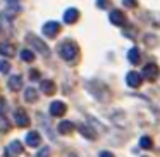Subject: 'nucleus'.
Masks as SVG:
<instances>
[{"label":"nucleus","mask_w":160,"mask_h":157,"mask_svg":"<svg viewBox=\"0 0 160 157\" xmlns=\"http://www.w3.org/2000/svg\"><path fill=\"white\" fill-rule=\"evenodd\" d=\"M128 60L131 64H138L139 62V49L138 47H132L128 50Z\"/></svg>","instance_id":"nucleus-16"},{"label":"nucleus","mask_w":160,"mask_h":157,"mask_svg":"<svg viewBox=\"0 0 160 157\" xmlns=\"http://www.w3.org/2000/svg\"><path fill=\"white\" fill-rule=\"evenodd\" d=\"M26 143L29 147H40L42 145V136H40L38 131H29L26 135Z\"/></svg>","instance_id":"nucleus-10"},{"label":"nucleus","mask_w":160,"mask_h":157,"mask_svg":"<svg viewBox=\"0 0 160 157\" xmlns=\"http://www.w3.org/2000/svg\"><path fill=\"white\" fill-rule=\"evenodd\" d=\"M122 4L129 9H134L136 5H138V0H122Z\"/></svg>","instance_id":"nucleus-24"},{"label":"nucleus","mask_w":160,"mask_h":157,"mask_svg":"<svg viewBox=\"0 0 160 157\" xmlns=\"http://www.w3.org/2000/svg\"><path fill=\"white\" fill-rule=\"evenodd\" d=\"M79 131L83 133V136H86V138H90V140H95V138H97L95 131H93V129H90L86 124H79Z\"/></svg>","instance_id":"nucleus-18"},{"label":"nucleus","mask_w":160,"mask_h":157,"mask_svg":"<svg viewBox=\"0 0 160 157\" xmlns=\"http://www.w3.org/2000/svg\"><path fill=\"white\" fill-rule=\"evenodd\" d=\"M72 131H74V124L71 121L64 119V121L59 123V133H62V135H71Z\"/></svg>","instance_id":"nucleus-14"},{"label":"nucleus","mask_w":160,"mask_h":157,"mask_svg":"<svg viewBox=\"0 0 160 157\" xmlns=\"http://www.w3.org/2000/svg\"><path fill=\"white\" fill-rule=\"evenodd\" d=\"M29 76H31V80H38V78H40V74H38V71H35V69H33V71H29Z\"/></svg>","instance_id":"nucleus-26"},{"label":"nucleus","mask_w":160,"mask_h":157,"mask_svg":"<svg viewBox=\"0 0 160 157\" xmlns=\"http://www.w3.org/2000/svg\"><path fill=\"white\" fill-rule=\"evenodd\" d=\"M42 31H43V35H45V36L53 38V36L60 31V24H59V23H55V21H48V23H45V24H43Z\"/></svg>","instance_id":"nucleus-5"},{"label":"nucleus","mask_w":160,"mask_h":157,"mask_svg":"<svg viewBox=\"0 0 160 157\" xmlns=\"http://www.w3.org/2000/svg\"><path fill=\"white\" fill-rule=\"evenodd\" d=\"M40 88H42L47 95H53L57 92V86H55V83H53L52 80H43L42 83H40Z\"/></svg>","instance_id":"nucleus-12"},{"label":"nucleus","mask_w":160,"mask_h":157,"mask_svg":"<svg viewBox=\"0 0 160 157\" xmlns=\"http://www.w3.org/2000/svg\"><path fill=\"white\" fill-rule=\"evenodd\" d=\"M0 116H5V100L0 98Z\"/></svg>","instance_id":"nucleus-25"},{"label":"nucleus","mask_w":160,"mask_h":157,"mask_svg":"<svg viewBox=\"0 0 160 157\" xmlns=\"http://www.w3.org/2000/svg\"><path fill=\"white\" fill-rule=\"evenodd\" d=\"M9 71H11V62H7V60H0V73L7 74Z\"/></svg>","instance_id":"nucleus-21"},{"label":"nucleus","mask_w":160,"mask_h":157,"mask_svg":"<svg viewBox=\"0 0 160 157\" xmlns=\"http://www.w3.org/2000/svg\"><path fill=\"white\" fill-rule=\"evenodd\" d=\"M139 147H141V149H145V150H150L153 147L152 138H150V136H141V140H139Z\"/></svg>","instance_id":"nucleus-19"},{"label":"nucleus","mask_w":160,"mask_h":157,"mask_svg":"<svg viewBox=\"0 0 160 157\" xmlns=\"http://www.w3.org/2000/svg\"><path fill=\"white\" fill-rule=\"evenodd\" d=\"M126 83H128V86H131V88H138L139 85H141V74L136 73V71L128 73V76H126Z\"/></svg>","instance_id":"nucleus-9"},{"label":"nucleus","mask_w":160,"mask_h":157,"mask_svg":"<svg viewBox=\"0 0 160 157\" xmlns=\"http://www.w3.org/2000/svg\"><path fill=\"white\" fill-rule=\"evenodd\" d=\"M141 74H143V78H146V80L153 81V80H157V78H158L160 69H158V66H157L155 62H150V64H146V66L143 67Z\"/></svg>","instance_id":"nucleus-3"},{"label":"nucleus","mask_w":160,"mask_h":157,"mask_svg":"<svg viewBox=\"0 0 160 157\" xmlns=\"http://www.w3.org/2000/svg\"><path fill=\"white\" fill-rule=\"evenodd\" d=\"M0 54L5 57H14L16 55V47L12 43H2L0 45Z\"/></svg>","instance_id":"nucleus-15"},{"label":"nucleus","mask_w":160,"mask_h":157,"mask_svg":"<svg viewBox=\"0 0 160 157\" xmlns=\"http://www.w3.org/2000/svg\"><path fill=\"white\" fill-rule=\"evenodd\" d=\"M97 5L100 9H108L110 7V0H97Z\"/></svg>","instance_id":"nucleus-22"},{"label":"nucleus","mask_w":160,"mask_h":157,"mask_svg":"<svg viewBox=\"0 0 160 157\" xmlns=\"http://www.w3.org/2000/svg\"><path fill=\"white\" fill-rule=\"evenodd\" d=\"M21 59L24 60V62H33V60H35V54H33L31 50H21Z\"/></svg>","instance_id":"nucleus-20"},{"label":"nucleus","mask_w":160,"mask_h":157,"mask_svg":"<svg viewBox=\"0 0 160 157\" xmlns=\"http://www.w3.org/2000/svg\"><path fill=\"white\" fill-rule=\"evenodd\" d=\"M78 52H79V49H78V45L74 42H64L62 45L59 47L60 57H62L64 60H69V62L78 57Z\"/></svg>","instance_id":"nucleus-1"},{"label":"nucleus","mask_w":160,"mask_h":157,"mask_svg":"<svg viewBox=\"0 0 160 157\" xmlns=\"http://www.w3.org/2000/svg\"><path fill=\"white\" fill-rule=\"evenodd\" d=\"M28 40L29 43H31V47L35 50H38L40 54H42V55H45V57H48L50 55V50H48V47L45 45V42H42V40L38 38V36H35V35H28Z\"/></svg>","instance_id":"nucleus-2"},{"label":"nucleus","mask_w":160,"mask_h":157,"mask_svg":"<svg viewBox=\"0 0 160 157\" xmlns=\"http://www.w3.org/2000/svg\"><path fill=\"white\" fill-rule=\"evenodd\" d=\"M110 23L112 24H115V26H124L126 24V16H124V12H121V11H117V9H114V11L110 12Z\"/></svg>","instance_id":"nucleus-8"},{"label":"nucleus","mask_w":160,"mask_h":157,"mask_svg":"<svg viewBox=\"0 0 160 157\" xmlns=\"http://www.w3.org/2000/svg\"><path fill=\"white\" fill-rule=\"evenodd\" d=\"M36 157H50V149L48 147H43V149L36 154Z\"/></svg>","instance_id":"nucleus-23"},{"label":"nucleus","mask_w":160,"mask_h":157,"mask_svg":"<svg viewBox=\"0 0 160 157\" xmlns=\"http://www.w3.org/2000/svg\"><path fill=\"white\" fill-rule=\"evenodd\" d=\"M100 157H114V154H112V152H107V150H103V152H100Z\"/></svg>","instance_id":"nucleus-27"},{"label":"nucleus","mask_w":160,"mask_h":157,"mask_svg":"<svg viewBox=\"0 0 160 157\" xmlns=\"http://www.w3.org/2000/svg\"><path fill=\"white\" fill-rule=\"evenodd\" d=\"M78 19H79V11L78 9H67L66 14H64V23H67V24H72Z\"/></svg>","instance_id":"nucleus-11"},{"label":"nucleus","mask_w":160,"mask_h":157,"mask_svg":"<svg viewBox=\"0 0 160 157\" xmlns=\"http://www.w3.org/2000/svg\"><path fill=\"white\" fill-rule=\"evenodd\" d=\"M21 86H22V78L19 76V74H14V76L9 78V88H11L12 92L21 90Z\"/></svg>","instance_id":"nucleus-13"},{"label":"nucleus","mask_w":160,"mask_h":157,"mask_svg":"<svg viewBox=\"0 0 160 157\" xmlns=\"http://www.w3.org/2000/svg\"><path fill=\"white\" fill-rule=\"evenodd\" d=\"M14 121H16V124H18L19 128H26V126L29 124V116L26 114L24 109H16V112H14Z\"/></svg>","instance_id":"nucleus-6"},{"label":"nucleus","mask_w":160,"mask_h":157,"mask_svg":"<svg viewBox=\"0 0 160 157\" xmlns=\"http://www.w3.org/2000/svg\"><path fill=\"white\" fill-rule=\"evenodd\" d=\"M22 143L19 142V140H14V142H11L7 147H5V157H18L22 154Z\"/></svg>","instance_id":"nucleus-4"},{"label":"nucleus","mask_w":160,"mask_h":157,"mask_svg":"<svg viewBox=\"0 0 160 157\" xmlns=\"http://www.w3.org/2000/svg\"><path fill=\"white\" fill-rule=\"evenodd\" d=\"M66 111H67L66 104L60 102V100H55V102L50 104V114H52L53 118H62V116L66 114Z\"/></svg>","instance_id":"nucleus-7"},{"label":"nucleus","mask_w":160,"mask_h":157,"mask_svg":"<svg viewBox=\"0 0 160 157\" xmlns=\"http://www.w3.org/2000/svg\"><path fill=\"white\" fill-rule=\"evenodd\" d=\"M69 157H78V155H76V154H71V155H69Z\"/></svg>","instance_id":"nucleus-28"},{"label":"nucleus","mask_w":160,"mask_h":157,"mask_svg":"<svg viewBox=\"0 0 160 157\" xmlns=\"http://www.w3.org/2000/svg\"><path fill=\"white\" fill-rule=\"evenodd\" d=\"M24 100L26 102H36L38 100V92L35 90V88H26V92H24Z\"/></svg>","instance_id":"nucleus-17"}]
</instances>
